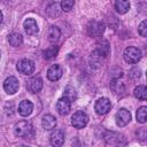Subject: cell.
Returning <instances> with one entry per match:
<instances>
[{"instance_id":"1","label":"cell","mask_w":147,"mask_h":147,"mask_svg":"<svg viewBox=\"0 0 147 147\" xmlns=\"http://www.w3.org/2000/svg\"><path fill=\"white\" fill-rule=\"evenodd\" d=\"M14 132L17 137L20 138H25V139H31L34 136L33 127L32 125L26 122V121H20L15 124L14 126Z\"/></svg>"},{"instance_id":"2","label":"cell","mask_w":147,"mask_h":147,"mask_svg":"<svg viewBox=\"0 0 147 147\" xmlns=\"http://www.w3.org/2000/svg\"><path fill=\"white\" fill-rule=\"evenodd\" d=\"M123 56H124V60L130 63V64H136L140 61L141 59V51L137 47H133V46H130L127 48H125L124 53H123Z\"/></svg>"},{"instance_id":"3","label":"cell","mask_w":147,"mask_h":147,"mask_svg":"<svg viewBox=\"0 0 147 147\" xmlns=\"http://www.w3.org/2000/svg\"><path fill=\"white\" fill-rule=\"evenodd\" d=\"M87 122H88V116L83 110L76 111L72 115V117H71V124H72V126L75 129H83V127H85Z\"/></svg>"},{"instance_id":"4","label":"cell","mask_w":147,"mask_h":147,"mask_svg":"<svg viewBox=\"0 0 147 147\" xmlns=\"http://www.w3.org/2000/svg\"><path fill=\"white\" fill-rule=\"evenodd\" d=\"M17 70L26 76H30L34 71V62L30 59H22L17 62Z\"/></svg>"},{"instance_id":"5","label":"cell","mask_w":147,"mask_h":147,"mask_svg":"<svg viewBox=\"0 0 147 147\" xmlns=\"http://www.w3.org/2000/svg\"><path fill=\"white\" fill-rule=\"evenodd\" d=\"M65 140V133L62 129H55L49 137V142L53 147H61L64 144Z\"/></svg>"},{"instance_id":"6","label":"cell","mask_w":147,"mask_h":147,"mask_svg":"<svg viewBox=\"0 0 147 147\" xmlns=\"http://www.w3.org/2000/svg\"><path fill=\"white\" fill-rule=\"evenodd\" d=\"M18 87H20L18 79L14 76L7 77L3 82V90L6 91L7 94H15L18 91Z\"/></svg>"},{"instance_id":"7","label":"cell","mask_w":147,"mask_h":147,"mask_svg":"<svg viewBox=\"0 0 147 147\" xmlns=\"http://www.w3.org/2000/svg\"><path fill=\"white\" fill-rule=\"evenodd\" d=\"M110 108H111V103L108 98H100L94 105V110L99 115H106L107 113H109Z\"/></svg>"},{"instance_id":"8","label":"cell","mask_w":147,"mask_h":147,"mask_svg":"<svg viewBox=\"0 0 147 147\" xmlns=\"http://www.w3.org/2000/svg\"><path fill=\"white\" fill-rule=\"evenodd\" d=\"M115 119H116V124L122 127V126H125L126 124L130 123L131 121V113L125 109V108H121L117 113H116V116H115Z\"/></svg>"},{"instance_id":"9","label":"cell","mask_w":147,"mask_h":147,"mask_svg":"<svg viewBox=\"0 0 147 147\" xmlns=\"http://www.w3.org/2000/svg\"><path fill=\"white\" fill-rule=\"evenodd\" d=\"M71 100L65 98V96H62L61 99H59V101L56 102V110L60 115L64 116L67 114H69L70 109H71Z\"/></svg>"},{"instance_id":"10","label":"cell","mask_w":147,"mask_h":147,"mask_svg":"<svg viewBox=\"0 0 147 147\" xmlns=\"http://www.w3.org/2000/svg\"><path fill=\"white\" fill-rule=\"evenodd\" d=\"M42 88V79L39 76L32 77L26 82V90L31 93H38Z\"/></svg>"},{"instance_id":"11","label":"cell","mask_w":147,"mask_h":147,"mask_svg":"<svg viewBox=\"0 0 147 147\" xmlns=\"http://www.w3.org/2000/svg\"><path fill=\"white\" fill-rule=\"evenodd\" d=\"M63 70L59 64H53L47 70V78L52 82H56L62 77Z\"/></svg>"},{"instance_id":"12","label":"cell","mask_w":147,"mask_h":147,"mask_svg":"<svg viewBox=\"0 0 147 147\" xmlns=\"http://www.w3.org/2000/svg\"><path fill=\"white\" fill-rule=\"evenodd\" d=\"M32 110H33V105L29 100H23L18 105V114L21 116H23V117L29 116L32 113Z\"/></svg>"},{"instance_id":"13","label":"cell","mask_w":147,"mask_h":147,"mask_svg":"<svg viewBox=\"0 0 147 147\" xmlns=\"http://www.w3.org/2000/svg\"><path fill=\"white\" fill-rule=\"evenodd\" d=\"M24 30H25V32H26L29 36L36 34V33L39 31L38 24H37V22H36V20H34V18H26V20L24 21Z\"/></svg>"},{"instance_id":"14","label":"cell","mask_w":147,"mask_h":147,"mask_svg":"<svg viewBox=\"0 0 147 147\" xmlns=\"http://www.w3.org/2000/svg\"><path fill=\"white\" fill-rule=\"evenodd\" d=\"M41 125L45 130L51 131L56 126V118L53 115H49V114L44 115V117L41 119Z\"/></svg>"},{"instance_id":"15","label":"cell","mask_w":147,"mask_h":147,"mask_svg":"<svg viewBox=\"0 0 147 147\" xmlns=\"http://www.w3.org/2000/svg\"><path fill=\"white\" fill-rule=\"evenodd\" d=\"M60 36H61V32H60V29L56 26V25H52L48 30V40L52 42V44H56L60 39Z\"/></svg>"},{"instance_id":"16","label":"cell","mask_w":147,"mask_h":147,"mask_svg":"<svg viewBox=\"0 0 147 147\" xmlns=\"http://www.w3.org/2000/svg\"><path fill=\"white\" fill-rule=\"evenodd\" d=\"M115 9L118 14H125L130 9V2L126 0H117L115 2Z\"/></svg>"},{"instance_id":"17","label":"cell","mask_w":147,"mask_h":147,"mask_svg":"<svg viewBox=\"0 0 147 147\" xmlns=\"http://www.w3.org/2000/svg\"><path fill=\"white\" fill-rule=\"evenodd\" d=\"M8 41L13 47H18L23 42V37L18 32H13L8 36Z\"/></svg>"},{"instance_id":"18","label":"cell","mask_w":147,"mask_h":147,"mask_svg":"<svg viewBox=\"0 0 147 147\" xmlns=\"http://www.w3.org/2000/svg\"><path fill=\"white\" fill-rule=\"evenodd\" d=\"M133 94L137 99L141 100V101H145L147 99V88L145 85H138L134 91H133Z\"/></svg>"},{"instance_id":"19","label":"cell","mask_w":147,"mask_h":147,"mask_svg":"<svg viewBox=\"0 0 147 147\" xmlns=\"http://www.w3.org/2000/svg\"><path fill=\"white\" fill-rule=\"evenodd\" d=\"M146 118H147V107L141 106L137 110V121L139 123L144 124V123H146Z\"/></svg>"},{"instance_id":"20","label":"cell","mask_w":147,"mask_h":147,"mask_svg":"<svg viewBox=\"0 0 147 147\" xmlns=\"http://www.w3.org/2000/svg\"><path fill=\"white\" fill-rule=\"evenodd\" d=\"M57 51H59L57 46H51V47H48L46 51H44V56H45V59H52V57L56 56Z\"/></svg>"},{"instance_id":"21","label":"cell","mask_w":147,"mask_h":147,"mask_svg":"<svg viewBox=\"0 0 147 147\" xmlns=\"http://www.w3.org/2000/svg\"><path fill=\"white\" fill-rule=\"evenodd\" d=\"M74 5H75V1H72V0H63V1L60 2L61 9L64 10V11H70L72 9Z\"/></svg>"},{"instance_id":"22","label":"cell","mask_w":147,"mask_h":147,"mask_svg":"<svg viewBox=\"0 0 147 147\" xmlns=\"http://www.w3.org/2000/svg\"><path fill=\"white\" fill-rule=\"evenodd\" d=\"M64 96L68 98V99H70L72 101L76 98V91H75V88L71 87V86H67L65 90H64Z\"/></svg>"},{"instance_id":"23","label":"cell","mask_w":147,"mask_h":147,"mask_svg":"<svg viewBox=\"0 0 147 147\" xmlns=\"http://www.w3.org/2000/svg\"><path fill=\"white\" fill-rule=\"evenodd\" d=\"M138 31H139V33H140L141 37H147V22L146 21H142L139 24Z\"/></svg>"},{"instance_id":"24","label":"cell","mask_w":147,"mask_h":147,"mask_svg":"<svg viewBox=\"0 0 147 147\" xmlns=\"http://www.w3.org/2000/svg\"><path fill=\"white\" fill-rule=\"evenodd\" d=\"M139 76H140V69H139V68H133V69H131V71H130V77H131V78L137 79V78H139Z\"/></svg>"},{"instance_id":"25","label":"cell","mask_w":147,"mask_h":147,"mask_svg":"<svg viewBox=\"0 0 147 147\" xmlns=\"http://www.w3.org/2000/svg\"><path fill=\"white\" fill-rule=\"evenodd\" d=\"M2 22V13H1V10H0V23Z\"/></svg>"},{"instance_id":"26","label":"cell","mask_w":147,"mask_h":147,"mask_svg":"<svg viewBox=\"0 0 147 147\" xmlns=\"http://www.w3.org/2000/svg\"><path fill=\"white\" fill-rule=\"evenodd\" d=\"M17 147H29V146H25V145H20V146H17Z\"/></svg>"},{"instance_id":"27","label":"cell","mask_w":147,"mask_h":147,"mask_svg":"<svg viewBox=\"0 0 147 147\" xmlns=\"http://www.w3.org/2000/svg\"><path fill=\"white\" fill-rule=\"evenodd\" d=\"M0 56H1V53H0Z\"/></svg>"}]
</instances>
